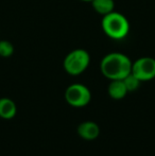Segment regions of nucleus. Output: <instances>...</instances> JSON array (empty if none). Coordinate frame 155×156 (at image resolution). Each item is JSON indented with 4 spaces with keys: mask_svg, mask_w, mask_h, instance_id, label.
<instances>
[{
    "mask_svg": "<svg viewBox=\"0 0 155 156\" xmlns=\"http://www.w3.org/2000/svg\"><path fill=\"white\" fill-rule=\"evenodd\" d=\"M100 69L105 78L112 80H123L132 71V62L123 53L112 52L101 61Z\"/></svg>",
    "mask_w": 155,
    "mask_h": 156,
    "instance_id": "1",
    "label": "nucleus"
},
{
    "mask_svg": "<svg viewBox=\"0 0 155 156\" xmlns=\"http://www.w3.org/2000/svg\"><path fill=\"white\" fill-rule=\"evenodd\" d=\"M102 29L108 37L113 39H122L129 34L130 23L122 14L113 11L104 15L102 19Z\"/></svg>",
    "mask_w": 155,
    "mask_h": 156,
    "instance_id": "2",
    "label": "nucleus"
},
{
    "mask_svg": "<svg viewBox=\"0 0 155 156\" xmlns=\"http://www.w3.org/2000/svg\"><path fill=\"white\" fill-rule=\"evenodd\" d=\"M90 62L88 52L84 49H76L66 55L64 60V69L71 76H79L87 69Z\"/></svg>",
    "mask_w": 155,
    "mask_h": 156,
    "instance_id": "3",
    "label": "nucleus"
},
{
    "mask_svg": "<svg viewBox=\"0 0 155 156\" xmlns=\"http://www.w3.org/2000/svg\"><path fill=\"white\" fill-rule=\"evenodd\" d=\"M65 100L73 107H84L90 102V90L83 84H72L65 91Z\"/></svg>",
    "mask_w": 155,
    "mask_h": 156,
    "instance_id": "4",
    "label": "nucleus"
},
{
    "mask_svg": "<svg viewBox=\"0 0 155 156\" xmlns=\"http://www.w3.org/2000/svg\"><path fill=\"white\" fill-rule=\"evenodd\" d=\"M132 72L137 79L150 81L155 78V60L152 58H140L132 63Z\"/></svg>",
    "mask_w": 155,
    "mask_h": 156,
    "instance_id": "5",
    "label": "nucleus"
},
{
    "mask_svg": "<svg viewBox=\"0 0 155 156\" xmlns=\"http://www.w3.org/2000/svg\"><path fill=\"white\" fill-rule=\"evenodd\" d=\"M77 132L83 139L95 140L100 135V127L93 121H84L79 124Z\"/></svg>",
    "mask_w": 155,
    "mask_h": 156,
    "instance_id": "6",
    "label": "nucleus"
},
{
    "mask_svg": "<svg viewBox=\"0 0 155 156\" xmlns=\"http://www.w3.org/2000/svg\"><path fill=\"white\" fill-rule=\"evenodd\" d=\"M110 97L114 100H121L129 93L123 80H112L107 88Z\"/></svg>",
    "mask_w": 155,
    "mask_h": 156,
    "instance_id": "7",
    "label": "nucleus"
},
{
    "mask_svg": "<svg viewBox=\"0 0 155 156\" xmlns=\"http://www.w3.org/2000/svg\"><path fill=\"white\" fill-rule=\"evenodd\" d=\"M17 107L13 100L9 98L0 99V118L2 119H12L16 116Z\"/></svg>",
    "mask_w": 155,
    "mask_h": 156,
    "instance_id": "8",
    "label": "nucleus"
},
{
    "mask_svg": "<svg viewBox=\"0 0 155 156\" xmlns=\"http://www.w3.org/2000/svg\"><path fill=\"white\" fill-rule=\"evenodd\" d=\"M91 4H93L96 12L103 15V16L112 13L115 8L114 0H93Z\"/></svg>",
    "mask_w": 155,
    "mask_h": 156,
    "instance_id": "9",
    "label": "nucleus"
},
{
    "mask_svg": "<svg viewBox=\"0 0 155 156\" xmlns=\"http://www.w3.org/2000/svg\"><path fill=\"white\" fill-rule=\"evenodd\" d=\"M123 82H124V84H125L126 89H128L129 93H132V91H135L139 88L141 81L139 80V79H137L136 76L131 72L129 76H126L125 78L123 79Z\"/></svg>",
    "mask_w": 155,
    "mask_h": 156,
    "instance_id": "10",
    "label": "nucleus"
},
{
    "mask_svg": "<svg viewBox=\"0 0 155 156\" xmlns=\"http://www.w3.org/2000/svg\"><path fill=\"white\" fill-rule=\"evenodd\" d=\"M14 53V47L8 41H0V56L9 58Z\"/></svg>",
    "mask_w": 155,
    "mask_h": 156,
    "instance_id": "11",
    "label": "nucleus"
},
{
    "mask_svg": "<svg viewBox=\"0 0 155 156\" xmlns=\"http://www.w3.org/2000/svg\"><path fill=\"white\" fill-rule=\"evenodd\" d=\"M82 1H88V2H91L93 0H82Z\"/></svg>",
    "mask_w": 155,
    "mask_h": 156,
    "instance_id": "12",
    "label": "nucleus"
}]
</instances>
